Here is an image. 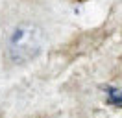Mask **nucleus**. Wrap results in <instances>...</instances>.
Here are the masks:
<instances>
[{
	"instance_id": "f03ea898",
	"label": "nucleus",
	"mask_w": 122,
	"mask_h": 118,
	"mask_svg": "<svg viewBox=\"0 0 122 118\" xmlns=\"http://www.w3.org/2000/svg\"><path fill=\"white\" fill-rule=\"evenodd\" d=\"M106 96L111 105H122V90L115 87H106Z\"/></svg>"
},
{
	"instance_id": "f257e3e1",
	"label": "nucleus",
	"mask_w": 122,
	"mask_h": 118,
	"mask_svg": "<svg viewBox=\"0 0 122 118\" xmlns=\"http://www.w3.org/2000/svg\"><path fill=\"white\" fill-rule=\"evenodd\" d=\"M45 46V33L41 26L31 20L17 22L6 35L4 54L6 59L13 65H24L33 61Z\"/></svg>"
}]
</instances>
